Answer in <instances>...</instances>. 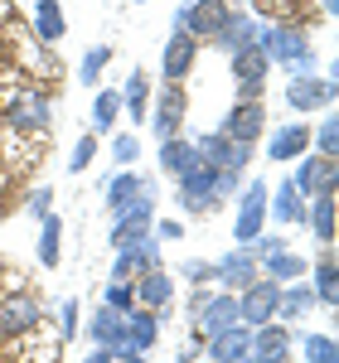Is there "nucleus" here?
<instances>
[{"label": "nucleus", "instance_id": "1", "mask_svg": "<svg viewBox=\"0 0 339 363\" xmlns=\"http://www.w3.org/2000/svg\"><path fill=\"white\" fill-rule=\"evenodd\" d=\"M257 49L267 54V63H282V68H311V44L301 29H257Z\"/></svg>", "mask_w": 339, "mask_h": 363}, {"label": "nucleus", "instance_id": "2", "mask_svg": "<svg viewBox=\"0 0 339 363\" xmlns=\"http://www.w3.org/2000/svg\"><path fill=\"white\" fill-rule=\"evenodd\" d=\"M277 301H282V286L277 281H252V286H243V301H238V320L243 325H267L272 315H277Z\"/></svg>", "mask_w": 339, "mask_h": 363}, {"label": "nucleus", "instance_id": "3", "mask_svg": "<svg viewBox=\"0 0 339 363\" xmlns=\"http://www.w3.org/2000/svg\"><path fill=\"white\" fill-rule=\"evenodd\" d=\"M116 223H112V247H121L126 238H136V233H150V213H155V194L145 189V194H136L131 203H121V208H112Z\"/></svg>", "mask_w": 339, "mask_h": 363}, {"label": "nucleus", "instance_id": "4", "mask_svg": "<svg viewBox=\"0 0 339 363\" xmlns=\"http://www.w3.org/2000/svg\"><path fill=\"white\" fill-rule=\"evenodd\" d=\"M121 257H116V267H112V277L121 281L126 272H155V262H160V242L150 238V233H136V238H126L121 242Z\"/></svg>", "mask_w": 339, "mask_h": 363}, {"label": "nucleus", "instance_id": "5", "mask_svg": "<svg viewBox=\"0 0 339 363\" xmlns=\"http://www.w3.org/2000/svg\"><path fill=\"white\" fill-rule=\"evenodd\" d=\"M228 20V0H199V5H179L174 25L184 34H218Z\"/></svg>", "mask_w": 339, "mask_h": 363}, {"label": "nucleus", "instance_id": "6", "mask_svg": "<svg viewBox=\"0 0 339 363\" xmlns=\"http://www.w3.org/2000/svg\"><path fill=\"white\" fill-rule=\"evenodd\" d=\"M39 330V301L34 296H10L0 301V339H20Z\"/></svg>", "mask_w": 339, "mask_h": 363}, {"label": "nucleus", "instance_id": "7", "mask_svg": "<svg viewBox=\"0 0 339 363\" xmlns=\"http://www.w3.org/2000/svg\"><path fill=\"white\" fill-rule=\"evenodd\" d=\"M291 184H296V194H335V160H325V155H306V160H301V169H296V179H291Z\"/></svg>", "mask_w": 339, "mask_h": 363}, {"label": "nucleus", "instance_id": "8", "mask_svg": "<svg viewBox=\"0 0 339 363\" xmlns=\"http://www.w3.org/2000/svg\"><path fill=\"white\" fill-rule=\"evenodd\" d=\"M262 126H267V107H262V102H238L223 121V136L238 140V145H252V140L262 136Z\"/></svg>", "mask_w": 339, "mask_h": 363}, {"label": "nucleus", "instance_id": "9", "mask_svg": "<svg viewBox=\"0 0 339 363\" xmlns=\"http://www.w3.org/2000/svg\"><path fill=\"white\" fill-rule=\"evenodd\" d=\"M267 223V184H252L243 194V208H238V242H257V233Z\"/></svg>", "mask_w": 339, "mask_h": 363}, {"label": "nucleus", "instance_id": "10", "mask_svg": "<svg viewBox=\"0 0 339 363\" xmlns=\"http://www.w3.org/2000/svg\"><path fill=\"white\" fill-rule=\"evenodd\" d=\"M199 155H204L213 169H233V174H238V169L248 165L252 150L238 145V140H228V136H204V140H199Z\"/></svg>", "mask_w": 339, "mask_h": 363}, {"label": "nucleus", "instance_id": "11", "mask_svg": "<svg viewBox=\"0 0 339 363\" xmlns=\"http://www.w3.org/2000/svg\"><path fill=\"white\" fill-rule=\"evenodd\" d=\"M233 78H238V87H243V102H252V92L262 87V78H267V54L262 49H238L233 54Z\"/></svg>", "mask_w": 339, "mask_h": 363}, {"label": "nucleus", "instance_id": "12", "mask_svg": "<svg viewBox=\"0 0 339 363\" xmlns=\"http://www.w3.org/2000/svg\"><path fill=\"white\" fill-rule=\"evenodd\" d=\"M194 58H199L194 34L174 29V34H170V44H165V78H170V83H179V78H184V73L194 68Z\"/></svg>", "mask_w": 339, "mask_h": 363}, {"label": "nucleus", "instance_id": "13", "mask_svg": "<svg viewBox=\"0 0 339 363\" xmlns=\"http://www.w3.org/2000/svg\"><path fill=\"white\" fill-rule=\"evenodd\" d=\"M248 349H252V335H248L243 320L228 325V330H218V335H209V354H213V363H228V359H238V354H248Z\"/></svg>", "mask_w": 339, "mask_h": 363}, {"label": "nucleus", "instance_id": "14", "mask_svg": "<svg viewBox=\"0 0 339 363\" xmlns=\"http://www.w3.org/2000/svg\"><path fill=\"white\" fill-rule=\"evenodd\" d=\"M286 97H291V107H325L330 97H335V83L330 78H291V87H286Z\"/></svg>", "mask_w": 339, "mask_h": 363}, {"label": "nucleus", "instance_id": "15", "mask_svg": "<svg viewBox=\"0 0 339 363\" xmlns=\"http://www.w3.org/2000/svg\"><path fill=\"white\" fill-rule=\"evenodd\" d=\"M213 277L223 281L228 291H243V286H252V281H257V257H252V252H233L228 262L213 267Z\"/></svg>", "mask_w": 339, "mask_h": 363}, {"label": "nucleus", "instance_id": "16", "mask_svg": "<svg viewBox=\"0 0 339 363\" xmlns=\"http://www.w3.org/2000/svg\"><path fill=\"white\" fill-rule=\"evenodd\" d=\"M286 344H291V335H286L282 325H257V335H252V359H257V363H282V359H286Z\"/></svg>", "mask_w": 339, "mask_h": 363}, {"label": "nucleus", "instance_id": "17", "mask_svg": "<svg viewBox=\"0 0 339 363\" xmlns=\"http://www.w3.org/2000/svg\"><path fill=\"white\" fill-rule=\"evenodd\" d=\"M199 325H204L209 335H218V330H228V325H238V301H233V296H209L204 310H199Z\"/></svg>", "mask_w": 339, "mask_h": 363}, {"label": "nucleus", "instance_id": "18", "mask_svg": "<svg viewBox=\"0 0 339 363\" xmlns=\"http://www.w3.org/2000/svg\"><path fill=\"white\" fill-rule=\"evenodd\" d=\"M218 44H223L228 54H238V49H252L257 44V25L248 15H228L223 29H218Z\"/></svg>", "mask_w": 339, "mask_h": 363}, {"label": "nucleus", "instance_id": "19", "mask_svg": "<svg viewBox=\"0 0 339 363\" xmlns=\"http://www.w3.org/2000/svg\"><path fill=\"white\" fill-rule=\"evenodd\" d=\"M92 339H97L102 349H121V344H126V320H121V310H97Z\"/></svg>", "mask_w": 339, "mask_h": 363}, {"label": "nucleus", "instance_id": "20", "mask_svg": "<svg viewBox=\"0 0 339 363\" xmlns=\"http://www.w3.org/2000/svg\"><path fill=\"white\" fill-rule=\"evenodd\" d=\"M179 116H184V92L170 83L165 97H160V112H155V136H174V126H179Z\"/></svg>", "mask_w": 339, "mask_h": 363}, {"label": "nucleus", "instance_id": "21", "mask_svg": "<svg viewBox=\"0 0 339 363\" xmlns=\"http://www.w3.org/2000/svg\"><path fill=\"white\" fill-rule=\"evenodd\" d=\"M306 145H311V131L306 126H282L272 136V160H296V155H306Z\"/></svg>", "mask_w": 339, "mask_h": 363}, {"label": "nucleus", "instance_id": "22", "mask_svg": "<svg viewBox=\"0 0 339 363\" xmlns=\"http://www.w3.org/2000/svg\"><path fill=\"white\" fill-rule=\"evenodd\" d=\"M272 213H277V223H301V218H306L301 194H296L291 179H282V189H277V199H272Z\"/></svg>", "mask_w": 339, "mask_h": 363}, {"label": "nucleus", "instance_id": "23", "mask_svg": "<svg viewBox=\"0 0 339 363\" xmlns=\"http://www.w3.org/2000/svg\"><path fill=\"white\" fill-rule=\"evenodd\" d=\"M155 335H160V325H155V315H150V310H136V315L126 320V344H131V349H150Z\"/></svg>", "mask_w": 339, "mask_h": 363}, {"label": "nucleus", "instance_id": "24", "mask_svg": "<svg viewBox=\"0 0 339 363\" xmlns=\"http://www.w3.org/2000/svg\"><path fill=\"white\" fill-rule=\"evenodd\" d=\"M10 121L15 126H49V102L44 97H20L10 107Z\"/></svg>", "mask_w": 339, "mask_h": 363}, {"label": "nucleus", "instance_id": "25", "mask_svg": "<svg viewBox=\"0 0 339 363\" xmlns=\"http://www.w3.org/2000/svg\"><path fill=\"white\" fill-rule=\"evenodd\" d=\"M34 29H39V39H58V34H63V10H58V0H39V5H34Z\"/></svg>", "mask_w": 339, "mask_h": 363}, {"label": "nucleus", "instance_id": "26", "mask_svg": "<svg viewBox=\"0 0 339 363\" xmlns=\"http://www.w3.org/2000/svg\"><path fill=\"white\" fill-rule=\"evenodd\" d=\"M315 301H320V306H335V301H339V286H335V257H320V262H315Z\"/></svg>", "mask_w": 339, "mask_h": 363}, {"label": "nucleus", "instance_id": "27", "mask_svg": "<svg viewBox=\"0 0 339 363\" xmlns=\"http://www.w3.org/2000/svg\"><path fill=\"white\" fill-rule=\"evenodd\" d=\"M136 194H145V179H136V174H112V179H107V203H112V208L131 203Z\"/></svg>", "mask_w": 339, "mask_h": 363}, {"label": "nucleus", "instance_id": "28", "mask_svg": "<svg viewBox=\"0 0 339 363\" xmlns=\"http://www.w3.org/2000/svg\"><path fill=\"white\" fill-rule=\"evenodd\" d=\"M311 233L320 238V242H330V238H335V194H320V199H315Z\"/></svg>", "mask_w": 339, "mask_h": 363}, {"label": "nucleus", "instance_id": "29", "mask_svg": "<svg viewBox=\"0 0 339 363\" xmlns=\"http://www.w3.org/2000/svg\"><path fill=\"white\" fill-rule=\"evenodd\" d=\"M194 160H199V145H189V140H165V150H160V165L174 169V174L189 169Z\"/></svg>", "mask_w": 339, "mask_h": 363}, {"label": "nucleus", "instance_id": "30", "mask_svg": "<svg viewBox=\"0 0 339 363\" xmlns=\"http://www.w3.org/2000/svg\"><path fill=\"white\" fill-rule=\"evenodd\" d=\"M170 291H174V286H170L165 272H145V281L136 286V301H141V306H160V301H170Z\"/></svg>", "mask_w": 339, "mask_h": 363}, {"label": "nucleus", "instance_id": "31", "mask_svg": "<svg viewBox=\"0 0 339 363\" xmlns=\"http://www.w3.org/2000/svg\"><path fill=\"white\" fill-rule=\"evenodd\" d=\"M39 223H44V238H39V262H44V267H54V262H58V242H63V223H58L54 213H44Z\"/></svg>", "mask_w": 339, "mask_h": 363}, {"label": "nucleus", "instance_id": "32", "mask_svg": "<svg viewBox=\"0 0 339 363\" xmlns=\"http://www.w3.org/2000/svg\"><path fill=\"white\" fill-rule=\"evenodd\" d=\"M311 306H315L311 286H291V291H282V301H277V315H306Z\"/></svg>", "mask_w": 339, "mask_h": 363}, {"label": "nucleus", "instance_id": "33", "mask_svg": "<svg viewBox=\"0 0 339 363\" xmlns=\"http://www.w3.org/2000/svg\"><path fill=\"white\" fill-rule=\"evenodd\" d=\"M116 112H121V92H97V102H92V131H107Z\"/></svg>", "mask_w": 339, "mask_h": 363}, {"label": "nucleus", "instance_id": "34", "mask_svg": "<svg viewBox=\"0 0 339 363\" xmlns=\"http://www.w3.org/2000/svg\"><path fill=\"white\" fill-rule=\"evenodd\" d=\"M121 107L136 116V121H145V73H131V83H126V92H121Z\"/></svg>", "mask_w": 339, "mask_h": 363}, {"label": "nucleus", "instance_id": "35", "mask_svg": "<svg viewBox=\"0 0 339 363\" xmlns=\"http://www.w3.org/2000/svg\"><path fill=\"white\" fill-rule=\"evenodd\" d=\"M301 272H306V262H301V257H291V252H277V257L267 262V281H277V286L291 281V277H301Z\"/></svg>", "mask_w": 339, "mask_h": 363}, {"label": "nucleus", "instance_id": "36", "mask_svg": "<svg viewBox=\"0 0 339 363\" xmlns=\"http://www.w3.org/2000/svg\"><path fill=\"white\" fill-rule=\"evenodd\" d=\"M107 58H112V49H107V44L87 49V54H83V68H78V78H83V83H97V73H102V63H107Z\"/></svg>", "mask_w": 339, "mask_h": 363}, {"label": "nucleus", "instance_id": "37", "mask_svg": "<svg viewBox=\"0 0 339 363\" xmlns=\"http://www.w3.org/2000/svg\"><path fill=\"white\" fill-rule=\"evenodd\" d=\"M306 359L311 363H335V339L330 335H311L306 339Z\"/></svg>", "mask_w": 339, "mask_h": 363}, {"label": "nucleus", "instance_id": "38", "mask_svg": "<svg viewBox=\"0 0 339 363\" xmlns=\"http://www.w3.org/2000/svg\"><path fill=\"white\" fill-rule=\"evenodd\" d=\"M131 306H136V291L126 281H112L107 286V310H131Z\"/></svg>", "mask_w": 339, "mask_h": 363}, {"label": "nucleus", "instance_id": "39", "mask_svg": "<svg viewBox=\"0 0 339 363\" xmlns=\"http://www.w3.org/2000/svg\"><path fill=\"white\" fill-rule=\"evenodd\" d=\"M315 140H320V155H325V160H335V150H339V145H335V140H339L335 116H325V126H320V136H315Z\"/></svg>", "mask_w": 339, "mask_h": 363}, {"label": "nucleus", "instance_id": "40", "mask_svg": "<svg viewBox=\"0 0 339 363\" xmlns=\"http://www.w3.org/2000/svg\"><path fill=\"white\" fill-rule=\"evenodd\" d=\"M112 150H116V160H136V155H141V140L136 136H116Z\"/></svg>", "mask_w": 339, "mask_h": 363}, {"label": "nucleus", "instance_id": "41", "mask_svg": "<svg viewBox=\"0 0 339 363\" xmlns=\"http://www.w3.org/2000/svg\"><path fill=\"white\" fill-rule=\"evenodd\" d=\"M92 150H97V140H92V136L78 140V150H73V169H87V165H92Z\"/></svg>", "mask_w": 339, "mask_h": 363}, {"label": "nucleus", "instance_id": "42", "mask_svg": "<svg viewBox=\"0 0 339 363\" xmlns=\"http://www.w3.org/2000/svg\"><path fill=\"white\" fill-rule=\"evenodd\" d=\"M49 203H54V194H49V189H39L34 203H29V208H34V218H44V213H49Z\"/></svg>", "mask_w": 339, "mask_h": 363}, {"label": "nucleus", "instance_id": "43", "mask_svg": "<svg viewBox=\"0 0 339 363\" xmlns=\"http://www.w3.org/2000/svg\"><path fill=\"white\" fill-rule=\"evenodd\" d=\"M184 277H189V281H204V277H213V267H204V262H184Z\"/></svg>", "mask_w": 339, "mask_h": 363}, {"label": "nucleus", "instance_id": "44", "mask_svg": "<svg viewBox=\"0 0 339 363\" xmlns=\"http://www.w3.org/2000/svg\"><path fill=\"white\" fill-rule=\"evenodd\" d=\"M63 330H68V335H73V330H78V306H73V301H68V306H63Z\"/></svg>", "mask_w": 339, "mask_h": 363}, {"label": "nucleus", "instance_id": "45", "mask_svg": "<svg viewBox=\"0 0 339 363\" xmlns=\"http://www.w3.org/2000/svg\"><path fill=\"white\" fill-rule=\"evenodd\" d=\"M87 363H116V354H112V349H97V354H92Z\"/></svg>", "mask_w": 339, "mask_h": 363}, {"label": "nucleus", "instance_id": "46", "mask_svg": "<svg viewBox=\"0 0 339 363\" xmlns=\"http://www.w3.org/2000/svg\"><path fill=\"white\" fill-rule=\"evenodd\" d=\"M228 363H257V359H252V349H248V354H238V359H228Z\"/></svg>", "mask_w": 339, "mask_h": 363}, {"label": "nucleus", "instance_id": "47", "mask_svg": "<svg viewBox=\"0 0 339 363\" xmlns=\"http://www.w3.org/2000/svg\"><path fill=\"white\" fill-rule=\"evenodd\" d=\"M136 5H141V0H136Z\"/></svg>", "mask_w": 339, "mask_h": 363}, {"label": "nucleus", "instance_id": "48", "mask_svg": "<svg viewBox=\"0 0 339 363\" xmlns=\"http://www.w3.org/2000/svg\"><path fill=\"white\" fill-rule=\"evenodd\" d=\"M282 363H286V359H282Z\"/></svg>", "mask_w": 339, "mask_h": 363}]
</instances>
